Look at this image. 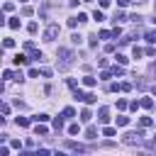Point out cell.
<instances>
[{"label":"cell","instance_id":"obj_31","mask_svg":"<svg viewBox=\"0 0 156 156\" xmlns=\"http://www.w3.org/2000/svg\"><path fill=\"white\" fill-rule=\"evenodd\" d=\"M93 20H98V22H100V20H105V17H102V12H100V10H95V12H93Z\"/></svg>","mask_w":156,"mask_h":156},{"label":"cell","instance_id":"obj_15","mask_svg":"<svg viewBox=\"0 0 156 156\" xmlns=\"http://www.w3.org/2000/svg\"><path fill=\"white\" fill-rule=\"evenodd\" d=\"M139 124L146 129V127H151V124H154V119H151V117H141V119H139Z\"/></svg>","mask_w":156,"mask_h":156},{"label":"cell","instance_id":"obj_25","mask_svg":"<svg viewBox=\"0 0 156 156\" xmlns=\"http://www.w3.org/2000/svg\"><path fill=\"white\" fill-rule=\"evenodd\" d=\"M115 58H117V63H119V66H124V63H127V56H122V54H117Z\"/></svg>","mask_w":156,"mask_h":156},{"label":"cell","instance_id":"obj_45","mask_svg":"<svg viewBox=\"0 0 156 156\" xmlns=\"http://www.w3.org/2000/svg\"><path fill=\"white\" fill-rule=\"evenodd\" d=\"M2 24H5V15L0 12V27H2Z\"/></svg>","mask_w":156,"mask_h":156},{"label":"cell","instance_id":"obj_51","mask_svg":"<svg viewBox=\"0 0 156 156\" xmlns=\"http://www.w3.org/2000/svg\"><path fill=\"white\" fill-rule=\"evenodd\" d=\"M22 2H27V0H22Z\"/></svg>","mask_w":156,"mask_h":156},{"label":"cell","instance_id":"obj_27","mask_svg":"<svg viewBox=\"0 0 156 156\" xmlns=\"http://www.w3.org/2000/svg\"><path fill=\"white\" fill-rule=\"evenodd\" d=\"M127 107H129V110H134V112H136V110H139V102H136V100H132V102H127Z\"/></svg>","mask_w":156,"mask_h":156},{"label":"cell","instance_id":"obj_46","mask_svg":"<svg viewBox=\"0 0 156 156\" xmlns=\"http://www.w3.org/2000/svg\"><path fill=\"white\" fill-rule=\"evenodd\" d=\"M151 71H154V73H156V61H154V63H151Z\"/></svg>","mask_w":156,"mask_h":156},{"label":"cell","instance_id":"obj_29","mask_svg":"<svg viewBox=\"0 0 156 156\" xmlns=\"http://www.w3.org/2000/svg\"><path fill=\"white\" fill-rule=\"evenodd\" d=\"M146 41L154 44V41H156V32H146Z\"/></svg>","mask_w":156,"mask_h":156},{"label":"cell","instance_id":"obj_34","mask_svg":"<svg viewBox=\"0 0 156 156\" xmlns=\"http://www.w3.org/2000/svg\"><path fill=\"white\" fill-rule=\"evenodd\" d=\"M100 78H102V80H107V78H112V71H102V73H100Z\"/></svg>","mask_w":156,"mask_h":156},{"label":"cell","instance_id":"obj_21","mask_svg":"<svg viewBox=\"0 0 156 156\" xmlns=\"http://www.w3.org/2000/svg\"><path fill=\"white\" fill-rule=\"evenodd\" d=\"M78 24H80V20H78V15H76V17H71V20H68V27H73V29H76V27H78Z\"/></svg>","mask_w":156,"mask_h":156},{"label":"cell","instance_id":"obj_30","mask_svg":"<svg viewBox=\"0 0 156 156\" xmlns=\"http://www.w3.org/2000/svg\"><path fill=\"white\" fill-rule=\"evenodd\" d=\"M32 12H34V10H32V7H29V5H27V7H22V15H24V17H29V15H32Z\"/></svg>","mask_w":156,"mask_h":156},{"label":"cell","instance_id":"obj_39","mask_svg":"<svg viewBox=\"0 0 156 156\" xmlns=\"http://www.w3.org/2000/svg\"><path fill=\"white\" fill-rule=\"evenodd\" d=\"M10 146H12V149H20L22 144H20V139H12V141H10Z\"/></svg>","mask_w":156,"mask_h":156},{"label":"cell","instance_id":"obj_32","mask_svg":"<svg viewBox=\"0 0 156 156\" xmlns=\"http://www.w3.org/2000/svg\"><path fill=\"white\" fill-rule=\"evenodd\" d=\"M110 37H112V32H107V29H102V32H100V39H110Z\"/></svg>","mask_w":156,"mask_h":156},{"label":"cell","instance_id":"obj_7","mask_svg":"<svg viewBox=\"0 0 156 156\" xmlns=\"http://www.w3.org/2000/svg\"><path fill=\"white\" fill-rule=\"evenodd\" d=\"M34 132H37L39 136H46V134H49V129L44 127V122H37V127H34Z\"/></svg>","mask_w":156,"mask_h":156},{"label":"cell","instance_id":"obj_12","mask_svg":"<svg viewBox=\"0 0 156 156\" xmlns=\"http://www.w3.org/2000/svg\"><path fill=\"white\" fill-rule=\"evenodd\" d=\"M85 136H88V139H98V127H88Z\"/></svg>","mask_w":156,"mask_h":156},{"label":"cell","instance_id":"obj_6","mask_svg":"<svg viewBox=\"0 0 156 156\" xmlns=\"http://www.w3.org/2000/svg\"><path fill=\"white\" fill-rule=\"evenodd\" d=\"M95 83H98V78H95V76H83V85H85V88H93Z\"/></svg>","mask_w":156,"mask_h":156},{"label":"cell","instance_id":"obj_26","mask_svg":"<svg viewBox=\"0 0 156 156\" xmlns=\"http://www.w3.org/2000/svg\"><path fill=\"white\" fill-rule=\"evenodd\" d=\"M119 90H124V93H129V90H132V83H119Z\"/></svg>","mask_w":156,"mask_h":156},{"label":"cell","instance_id":"obj_42","mask_svg":"<svg viewBox=\"0 0 156 156\" xmlns=\"http://www.w3.org/2000/svg\"><path fill=\"white\" fill-rule=\"evenodd\" d=\"M0 156H7V146H0Z\"/></svg>","mask_w":156,"mask_h":156},{"label":"cell","instance_id":"obj_20","mask_svg":"<svg viewBox=\"0 0 156 156\" xmlns=\"http://www.w3.org/2000/svg\"><path fill=\"white\" fill-rule=\"evenodd\" d=\"M115 134H117L115 127H105V129H102V136H115Z\"/></svg>","mask_w":156,"mask_h":156},{"label":"cell","instance_id":"obj_10","mask_svg":"<svg viewBox=\"0 0 156 156\" xmlns=\"http://www.w3.org/2000/svg\"><path fill=\"white\" fill-rule=\"evenodd\" d=\"M63 119H68V117H76V110L73 107H63V115H61Z\"/></svg>","mask_w":156,"mask_h":156},{"label":"cell","instance_id":"obj_43","mask_svg":"<svg viewBox=\"0 0 156 156\" xmlns=\"http://www.w3.org/2000/svg\"><path fill=\"white\" fill-rule=\"evenodd\" d=\"M119 2V7H124V5H129V0H117Z\"/></svg>","mask_w":156,"mask_h":156},{"label":"cell","instance_id":"obj_24","mask_svg":"<svg viewBox=\"0 0 156 156\" xmlns=\"http://www.w3.org/2000/svg\"><path fill=\"white\" fill-rule=\"evenodd\" d=\"M122 73H124V66H115L112 68V76H122Z\"/></svg>","mask_w":156,"mask_h":156},{"label":"cell","instance_id":"obj_18","mask_svg":"<svg viewBox=\"0 0 156 156\" xmlns=\"http://www.w3.org/2000/svg\"><path fill=\"white\" fill-rule=\"evenodd\" d=\"M80 119H83V122H90V119H93L90 110H83V112H80Z\"/></svg>","mask_w":156,"mask_h":156},{"label":"cell","instance_id":"obj_23","mask_svg":"<svg viewBox=\"0 0 156 156\" xmlns=\"http://www.w3.org/2000/svg\"><path fill=\"white\" fill-rule=\"evenodd\" d=\"M27 29H29V34H37V29H39V24H37V22H29V27H27Z\"/></svg>","mask_w":156,"mask_h":156},{"label":"cell","instance_id":"obj_48","mask_svg":"<svg viewBox=\"0 0 156 156\" xmlns=\"http://www.w3.org/2000/svg\"><path fill=\"white\" fill-rule=\"evenodd\" d=\"M2 90H5V85H2V83H0V93H2Z\"/></svg>","mask_w":156,"mask_h":156},{"label":"cell","instance_id":"obj_33","mask_svg":"<svg viewBox=\"0 0 156 156\" xmlns=\"http://www.w3.org/2000/svg\"><path fill=\"white\" fill-rule=\"evenodd\" d=\"M71 41H73V44H80V41H83V37H80V34H73V37H71Z\"/></svg>","mask_w":156,"mask_h":156},{"label":"cell","instance_id":"obj_5","mask_svg":"<svg viewBox=\"0 0 156 156\" xmlns=\"http://www.w3.org/2000/svg\"><path fill=\"white\" fill-rule=\"evenodd\" d=\"M107 115H110V107H100V112H98V119H100V122H102V124H105V122H107V119H110V117H107Z\"/></svg>","mask_w":156,"mask_h":156},{"label":"cell","instance_id":"obj_52","mask_svg":"<svg viewBox=\"0 0 156 156\" xmlns=\"http://www.w3.org/2000/svg\"><path fill=\"white\" fill-rule=\"evenodd\" d=\"M85 2H90V0H85Z\"/></svg>","mask_w":156,"mask_h":156},{"label":"cell","instance_id":"obj_41","mask_svg":"<svg viewBox=\"0 0 156 156\" xmlns=\"http://www.w3.org/2000/svg\"><path fill=\"white\" fill-rule=\"evenodd\" d=\"M149 149H156V134H154V139L149 141Z\"/></svg>","mask_w":156,"mask_h":156},{"label":"cell","instance_id":"obj_1","mask_svg":"<svg viewBox=\"0 0 156 156\" xmlns=\"http://www.w3.org/2000/svg\"><path fill=\"white\" fill-rule=\"evenodd\" d=\"M56 56L61 58V61H58V68H61V71L71 68V63H73V58H76L71 49H58V51H56Z\"/></svg>","mask_w":156,"mask_h":156},{"label":"cell","instance_id":"obj_14","mask_svg":"<svg viewBox=\"0 0 156 156\" xmlns=\"http://www.w3.org/2000/svg\"><path fill=\"white\" fill-rule=\"evenodd\" d=\"M139 105H141V107H146V110H151V107H154V100H151V98H144Z\"/></svg>","mask_w":156,"mask_h":156},{"label":"cell","instance_id":"obj_8","mask_svg":"<svg viewBox=\"0 0 156 156\" xmlns=\"http://www.w3.org/2000/svg\"><path fill=\"white\" fill-rule=\"evenodd\" d=\"M12 61H15V63H17V66H24V63H29V58H27V56H24V54H17V56H15V58H12Z\"/></svg>","mask_w":156,"mask_h":156},{"label":"cell","instance_id":"obj_47","mask_svg":"<svg viewBox=\"0 0 156 156\" xmlns=\"http://www.w3.org/2000/svg\"><path fill=\"white\" fill-rule=\"evenodd\" d=\"M2 124H5V117H0V127H2Z\"/></svg>","mask_w":156,"mask_h":156},{"label":"cell","instance_id":"obj_19","mask_svg":"<svg viewBox=\"0 0 156 156\" xmlns=\"http://www.w3.org/2000/svg\"><path fill=\"white\" fill-rule=\"evenodd\" d=\"M127 124H129V117H124V115L117 117V127H127Z\"/></svg>","mask_w":156,"mask_h":156},{"label":"cell","instance_id":"obj_36","mask_svg":"<svg viewBox=\"0 0 156 156\" xmlns=\"http://www.w3.org/2000/svg\"><path fill=\"white\" fill-rule=\"evenodd\" d=\"M141 54H144V51H141L139 46H134V58H141Z\"/></svg>","mask_w":156,"mask_h":156},{"label":"cell","instance_id":"obj_16","mask_svg":"<svg viewBox=\"0 0 156 156\" xmlns=\"http://www.w3.org/2000/svg\"><path fill=\"white\" fill-rule=\"evenodd\" d=\"M54 129H56V132L63 129V117H56V119H54Z\"/></svg>","mask_w":156,"mask_h":156},{"label":"cell","instance_id":"obj_22","mask_svg":"<svg viewBox=\"0 0 156 156\" xmlns=\"http://www.w3.org/2000/svg\"><path fill=\"white\" fill-rule=\"evenodd\" d=\"M15 46V39H2V49H12Z\"/></svg>","mask_w":156,"mask_h":156},{"label":"cell","instance_id":"obj_3","mask_svg":"<svg viewBox=\"0 0 156 156\" xmlns=\"http://www.w3.org/2000/svg\"><path fill=\"white\" fill-rule=\"evenodd\" d=\"M58 32H61L58 24H49V27L44 29V41H54V39L58 37Z\"/></svg>","mask_w":156,"mask_h":156},{"label":"cell","instance_id":"obj_40","mask_svg":"<svg viewBox=\"0 0 156 156\" xmlns=\"http://www.w3.org/2000/svg\"><path fill=\"white\" fill-rule=\"evenodd\" d=\"M0 112H2V115H7V112H10V105H2V102H0Z\"/></svg>","mask_w":156,"mask_h":156},{"label":"cell","instance_id":"obj_17","mask_svg":"<svg viewBox=\"0 0 156 156\" xmlns=\"http://www.w3.org/2000/svg\"><path fill=\"white\" fill-rule=\"evenodd\" d=\"M12 29H20V17H10V22H7Z\"/></svg>","mask_w":156,"mask_h":156},{"label":"cell","instance_id":"obj_37","mask_svg":"<svg viewBox=\"0 0 156 156\" xmlns=\"http://www.w3.org/2000/svg\"><path fill=\"white\" fill-rule=\"evenodd\" d=\"M39 73H41V76H44V78H49V76H51V68H41V71H39Z\"/></svg>","mask_w":156,"mask_h":156},{"label":"cell","instance_id":"obj_9","mask_svg":"<svg viewBox=\"0 0 156 156\" xmlns=\"http://www.w3.org/2000/svg\"><path fill=\"white\" fill-rule=\"evenodd\" d=\"M29 122H32L29 117H17V119H15V124H17V127H29Z\"/></svg>","mask_w":156,"mask_h":156},{"label":"cell","instance_id":"obj_44","mask_svg":"<svg viewBox=\"0 0 156 156\" xmlns=\"http://www.w3.org/2000/svg\"><path fill=\"white\" fill-rule=\"evenodd\" d=\"M110 5V0H100V7H107Z\"/></svg>","mask_w":156,"mask_h":156},{"label":"cell","instance_id":"obj_28","mask_svg":"<svg viewBox=\"0 0 156 156\" xmlns=\"http://www.w3.org/2000/svg\"><path fill=\"white\" fill-rule=\"evenodd\" d=\"M78 132H80L78 124H71V127H68V134H78Z\"/></svg>","mask_w":156,"mask_h":156},{"label":"cell","instance_id":"obj_38","mask_svg":"<svg viewBox=\"0 0 156 156\" xmlns=\"http://www.w3.org/2000/svg\"><path fill=\"white\" fill-rule=\"evenodd\" d=\"M39 76V68H29V78H37Z\"/></svg>","mask_w":156,"mask_h":156},{"label":"cell","instance_id":"obj_2","mask_svg":"<svg viewBox=\"0 0 156 156\" xmlns=\"http://www.w3.org/2000/svg\"><path fill=\"white\" fill-rule=\"evenodd\" d=\"M141 139H144V127H141V129H136V132H127L122 141H124V144H129V146H134V144L139 146V144H141Z\"/></svg>","mask_w":156,"mask_h":156},{"label":"cell","instance_id":"obj_13","mask_svg":"<svg viewBox=\"0 0 156 156\" xmlns=\"http://www.w3.org/2000/svg\"><path fill=\"white\" fill-rule=\"evenodd\" d=\"M95 100H98V98H95L93 93H85V95H83V102H88V105H93Z\"/></svg>","mask_w":156,"mask_h":156},{"label":"cell","instance_id":"obj_35","mask_svg":"<svg viewBox=\"0 0 156 156\" xmlns=\"http://www.w3.org/2000/svg\"><path fill=\"white\" fill-rule=\"evenodd\" d=\"M129 20H132V22H134V24H139V22H141V15H132V17H129Z\"/></svg>","mask_w":156,"mask_h":156},{"label":"cell","instance_id":"obj_4","mask_svg":"<svg viewBox=\"0 0 156 156\" xmlns=\"http://www.w3.org/2000/svg\"><path fill=\"white\" fill-rule=\"evenodd\" d=\"M66 149H68V151H78V154H85V151H88V146H83V144H78V141H66Z\"/></svg>","mask_w":156,"mask_h":156},{"label":"cell","instance_id":"obj_50","mask_svg":"<svg viewBox=\"0 0 156 156\" xmlns=\"http://www.w3.org/2000/svg\"><path fill=\"white\" fill-rule=\"evenodd\" d=\"M2 139H5V134H0V141H2Z\"/></svg>","mask_w":156,"mask_h":156},{"label":"cell","instance_id":"obj_49","mask_svg":"<svg viewBox=\"0 0 156 156\" xmlns=\"http://www.w3.org/2000/svg\"><path fill=\"white\" fill-rule=\"evenodd\" d=\"M129 2H144V0H129Z\"/></svg>","mask_w":156,"mask_h":156},{"label":"cell","instance_id":"obj_11","mask_svg":"<svg viewBox=\"0 0 156 156\" xmlns=\"http://www.w3.org/2000/svg\"><path fill=\"white\" fill-rule=\"evenodd\" d=\"M32 119H34V122H49V115H46V112H39V115H34Z\"/></svg>","mask_w":156,"mask_h":156}]
</instances>
